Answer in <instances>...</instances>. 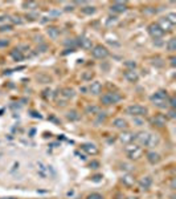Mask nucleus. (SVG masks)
Here are the masks:
<instances>
[{
    "label": "nucleus",
    "mask_w": 176,
    "mask_h": 199,
    "mask_svg": "<svg viewBox=\"0 0 176 199\" xmlns=\"http://www.w3.org/2000/svg\"><path fill=\"white\" fill-rule=\"evenodd\" d=\"M68 118L69 119H78L80 115H77L76 111H70V113H68Z\"/></svg>",
    "instance_id": "obj_25"
},
{
    "label": "nucleus",
    "mask_w": 176,
    "mask_h": 199,
    "mask_svg": "<svg viewBox=\"0 0 176 199\" xmlns=\"http://www.w3.org/2000/svg\"><path fill=\"white\" fill-rule=\"evenodd\" d=\"M127 114L134 115V117H139V115H146L148 113L147 107L142 106V105H130V106L126 109Z\"/></svg>",
    "instance_id": "obj_4"
},
{
    "label": "nucleus",
    "mask_w": 176,
    "mask_h": 199,
    "mask_svg": "<svg viewBox=\"0 0 176 199\" xmlns=\"http://www.w3.org/2000/svg\"><path fill=\"white\" fill-rule=\"evenodd\" d=\"M113 125L115 127H118V129H126L127 127V122L123 118H115L113 121Z\"/></svg>",
    "instance_id": "obj_16"
},
{
    "label": "nucleus",
    "mask_w": 176,
    "mask_h": 199,
    "mask_svg": "<svg viewBox=\"0 0 176 199\" xmlns=\"http://www.w3.org/2000/svg\"><path fill=\"white\" fill-rule=\"evenodd\" d=\"M122 183L125 184V186H127V187H132L135 183V179H134V176H131V175H125L122 178Z\"/></svg>",
    "instance_id": "obj_15"
},
{
    "label": "nucleus",
    "mask_w": 176,
    "mask_h": 199,
    "mask_svg": "<svg viewBox=\"0 0 176 199\" xmlns=\"http://www.w3.org/2000/svg\"><path fill=\"white\" fill-rule=\"evenodd\" d=\"M148 32H150V34H151L152 37H155V38H159V37H161V36L164 34L163 29L158 25V23L151 24V25L148 27Z\"/></svg>",
    "instance_id": "obj_7"
},
{
    "label": "nucleus",
    "mask_w": 176,
    "mask_h": 199,
    "mask_svg": "<svg viewBox=\"0 0 176 199\" xmlns=\"http://www.w3.org/2000/svg\"><path fill=\"white\" fill-rule=\"evenodd\" d=\"M5 199H13V198H5Z\"/></svg>",
    "instance_id": "obj_31"
},
{
    "label": "nucleus",
    "mask_w": 176,
    "mask_h": 199,
    "mask_svg": "<svg viewBox=\"0 0 176 199\" xmlns=\"http://www.w3.org/2000/svg\"><path fill=\"white\" fill-rule=\"evenodd\" d=\"M48 33L50 34V37H57V34H58V29L57 28H50L49 31H48Z\"/></svg>",
    "instance_id": "obj_22"
},
{
    "label": "nucleus",
    "mask_w": 176,
    "mask_h": 199,
    "mask_svg": "<svg viewBox=\"0 0 176 199\" xmlns=\"http://www.w3.org/2000/svg\"><path fill=\"white\" fill-rule=\"evenodd\" d=\"M158 25L163 29V32H164V31H172L173 27H175V24H172L169 20L165 19V17H164V19H161L160 21L158 23Z\"/></svg>",
    "instance_id": "obj_9"
},
{
    "label": "nucleus",
    "mask_w": 176,
    "mask_h": 199,
    "mask_svg": "<svg viewBox=\"0 0 176 199\" xmlns=\"http://www.w3.org/2000/svg\"><path fill=\"white\" fill-rule=\"evenodd\" d=\"M167 100H168V94L165 90H159L155 94L151 96V101L154 102V105H156L158 107H167Z\"/></svg>",
    "instance_id": "obj_2"
},
{
    "label": "nucleus",
    "mask_w": 176,
    "mask_h": 199,
    "mask_svg": "<svg viewBox=\"0 0 176 199\" xmlns=\"http://www.w3.org/2000/svg\"><path fill=\"white\" fill-rule=\"evenodd\" d=\"M169 103H171V106H172V109H173V107H175V105H176V103H175V97H169Z\"/></svg>",
    "instance_id": "obj_28"
},
{
    "label": "nucleus",
    "mask_w": 176,
    "mask_h": 199,
    "mask_svg": "<svg viewBox=\"0 0 176 199\" xmlns=\"http://www.w3.org/2000/svg\"><path fill=\"white\" fill-rule=\"evenodd\" d=\"M37 166H38V174H40L42 178H46V175H48V171H49L48 166H44L41 162H38Z\"/></svg>",
    "instance_id": "obj_18"
},
{
    "label": "nucleus",
    "mask_w": 176,
    "mask_h": 199,
    "mask_svg": "<svg viewBox=\"0 0 176 199\" xmlns=\"http://www.w3.org/2000/svg\"><path fill=\"white\" fill-rule=\"evenodd\" d=\"M89 90H90V93H92V94H100L101 90H102V85H101L98 81H96V82H92V85H90Z\"/></svg>",
    "instance_id": "obj_11"
},
{
    "label": "nucleus",
    "mask_w": 176,
    "mask_h": 199,
    "mask_svg": "<svg viewBox=\"0 0 176 199\" xmlns=\"http://www.w3.org/2000/svg\"><path fill=\"white\" fill-rule=\"evenodd\" d=\"M121 100H122V97L118 93H106V94L101 97V102L103 105H114Z\"/></svg>",
    "instance_id": "obj_5"
},
{
    "label": "nucleus",
    "mask_w": 176,
    "mask_h": 199,
    "mask_svg": "<svg viewBox=\"0 0 176 199\" xmlns=\"http://www.w3.org/2000/svg\"><path fill=\"white\" fill-rule=\"evenodd\" d=\"M62 96L65 97V98H70V97L74 96V92H73V89H69V88H66L62 90Z\"/></svg>",
    "instance_id": "obj_20"
},
{
    "label": "nucleus",
    "mask_w": 176,
    "mask_h": 199,
    "mask_svg": "<svg viewBox=\"0 0 176 199\" xmlns=\"http://www.w3.org/2000/svg\"><path fill=\"white\" fill-rule=\"evenodd\" d=\"M125 151L130 159H139L143 155V149L139 145H127L125 147Z\"/></svg>",
    "instance_id": "obj_3"
},
{
    "label": "nucleus",
    "mask_w": 176,
    "mask_h": 199,
    "mask_svg": "<svg viewBox=\"0 0 176 199\" xmlns=\"http://www.w3.org/2000/svg\"><path fill=\"white\" fill-rule=\"evenodd\" d=\"M134 137H135V135H134L132 133H123L119 138H121V141H122L123 143H126V145H130V142L134 139Z\"/></svg>",
    "instance_id": "obj_14"
},
{
    "label": "nucleus",
    "mask_w": 176,
    "mask_h": 199,
    "mask_svg": "<svg viewBox=\"0 0 176 199\" xmlns=\"http://www.w3.org/2000/svg\"><path fill=\"white\" fill-rule=\"evenodd\" d=\"M147 159H148L150 163L155 165V163H159L160 157H159V154L155 153V151H150V153H147Z\"/></svg>",
    "instance_id": "obj_10"
},
{
    "label": "nucleus",
    "mask_w": 176,
    "mask_h": 199,
    "mask_svg": "<svg viewBox=\"0 0 176 199\" xmlns=\"http://www.w3.org/2000/svg\"><path fill=\"white\" fill-rule=\"evenodd\" d=\"M81 45L84 46V48H90V46H92V41H90V40H86V38H85V40H81Z\"/></svg>",
    "instance_id": "obj_23"
},
{
    "label": "nucleus",
    "mask_w": 176,
    "mask_h": 199,
    "mask_svg": "<svg viewBox=\"0 0 176 199\" xmlns=\"http://www.w3.org/2000/svg\"><path fill=\"white\" fill-rule=\"evenodd\" d=\"M8 41H0V46H4V45H7Z\"/></svg>",
    "instance_id": "obj_30"
},
{
    "label": "nucleus",
    "mask_w": 176,
    "mask_h": 199,
    "mask_svg": "<svg viewBox=\"0 0 176 199\" xmlns=\"http://www.w3.org/2000/svg\"><path fill=\"white\" fill-rule=\"evenodd\" d=\"M175 46H176V40H175V38H171L169 42L167 44V48H168V50L173 52V50H175Z\"/></svg>",
    "instance_id": "obj_21"
},
{
    "label": "nucleus",
    "mask_w": 176,
    "mask_h": 199,
    "mask_svg": "<svg viewBox=\"0 0 176 199\" xmlns=\"http://www.w3.org/2000/svg\"><path fill=\"white\" fill-rule=\"evenodd\" d=\"M12 56H13L16 60H23V54L20 53L19 50H17V52H16V50H15V52H12Z\"/></svg>",
    "instance_id": "obj_26"
},
{
    "label": "nucleus",
    "mask_w": 176,
    "mask_h": 199,
    "mask_svg": "<svg viewBox=\"0 0 176 199\" xmlns=\"http://www.w3.org/2000/svg\"><path fill=\"white\" fill-rule=\"evenodd\" d=\"M168 114H169V117H171V118H175V111H173V109H172L171 111H169Z\"/></svg>",
    "instance_id": "obj_29"
},
{
    "label": "nucleus",
    "mask_w": 176,
    "mask_h": 199,
    "mask_svg": "<svg viewBox=\"0 0 176 199\" xmlns=\"http://www.w3.org/2000/svg\"><path fill=\"white\" fill-rule=\"evenodd\" d=\"M126 9V5L123 3H114L111 5V11H115V12H123Z\"/></svg>",
    "instance_id": "obj_19"
},
{
    "label": "nucleus",
    "mask_w": 176,
    "mask_h": 199,
    "mask_svg": "<svg viewBox=\"0 0 176 199\" xmlns=\"http://www.w3.org/2000/svg\"><path fill=\"white\" fill-rule=\"evenodd\" d=\"M82 149H84L88 154H93V155L98 153V149H97L96 145H93V143H85V145H82Z\"/></svg>",
    "instance_id": "obj_13"
},
{
    "label": "nucleus",
    "mask_w": 176,
    "mask_h": 199,
    "mask_svg": "<svg viewBox=\"0 0 176 199\" xmlns=\"http://www.w3.org/2000/svg\"><path fill=\"white\" fill-rule=\"evenodd\" d=\"M151 122L158 127H163L165 125V122H167V117H165L164 114H156L152 119H151Z\"/></svg>",
    "instance_id": "obj_8"
},
{
    "label": "nucleus",
    "mask_w": 176,
    "mask_h": 199,
    "mask_svg": "<svg viewBox=\"0 0 176 199\" xmlns=\"http://www.w3.org/2000/svg\"><path fill=\"white\" fill-rule=\"evenodd\" d=\"M89 9H82V11L85 12V13H93V12L96 11V9H94V7H88Z\"/></svg>",
    "instance_id": "obj_27"
},
{
    "label": "nucleus",
    "mask_w": 176,
    "mask_h": 199,
    "mask_svg": "<svg viewBox=\"0 0 176 199\" xmlns=\"http://www.w3.org/2000/svg\"><path fill=\"white\" fill-rule=\"evenodd\" d=\"M134 139L138 143L143 146H147V147H155V146L159 143V137L156 134L148 133V131H140L134 137Z\"/></svg>",
    "instance_id": "obj_1"
},
{
    "label": "nucleus",
    "mask_w": 176,
    "mask_h": 199,
    "mask_svg": "<svg viewBox=\"0 0 176 199\" xmlns=\"http://www.w3.org/2000/svg\"><path fill=\"white\" fill-rule=\"evenodd\" d=\"M86 199H103V196L101 195V194H97V192H93V194H90V195H89Z\"/></svg>",
    "instance_id": "obj_24"
},
{
    "label": "nucleus",
    "mask_w": 176,
    "mask_h": 199,
    "mask_svg": "<svg viewBox=\"0 0 176 199\" xmlns=\"http://www.w3.org/2000/svg\"><path fill=\"white\" fill-rule=\"evenodd\" d=\"M125 77H126L130 82H134V81L138 80V74H136L135 70H127V72H125Z\"/></svg>",
    "instance_id": "obj_17"
},
{
    "label": "nucleus",
    "mask_w": 176,
    "mask_h": 199,
    "mask_svg": "<svg viewBox=\"0 0 176 199\" xmlns=\"http://www.w3.org/2000/svg\"><path fill=\"white\" fill-rule=\"evenodd\" d=\"M151 183H152V179H151L150 176H144V178H142V179L139 180V186H140V188H143V190L150 188Z\"/></svg>",
    "instance_id": "obj_12"
},
{
    "label": "nucleus",
    "mask_w": 176,
    "mask_h": 199,
    "mask_svg": "<svg viewBox=\"0 0 176 199\" xmlns=\"http://www.w3.org/2000/svg\"><path fill=\"white\" fill-rule=\"evenodd\" d=\"M93 56L96 58H105L109 56V50H107L106 46H102V45H96L94 49L92 50Z\"/></svg>",
    "instance_id": "obj_6"
}]
</instances>
